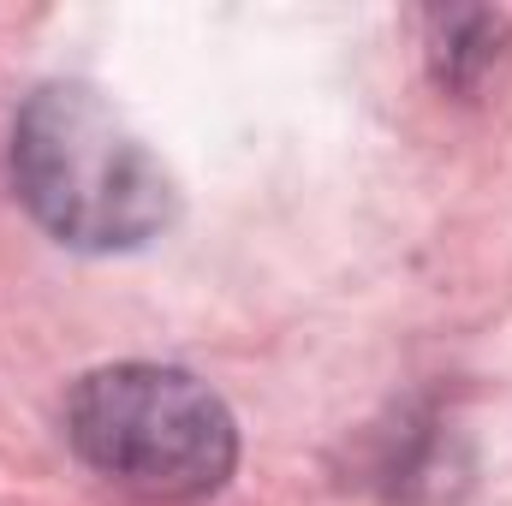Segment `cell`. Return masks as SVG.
<instances>
[{
    "label": "cell",
    "mask_w": 512,
    "mask_h": 506,
    "mask_svg": "<svg viewBox=\"0 0 512 506\" xmlns=\"http://www.w3.org/2000/svg\"><path fill=\"white\" fill-rule=\"evenodd\" d=\"M12 185L72 251H137L179 209L173 173L90 84H42L18 108Z\"/></svg>",
    "instance_id": "cell-1"
},
{
    "label": "cell",
    "mask_w": 512,
    "mask_h": 506,
    "mask_svg": "<svg viewBox=\"0 0 512 506\" xmlns=\"http://www.w3.org/2000/svg\"><path fill=\"white\" fill-rule=\"evenodd\" d=\"M72 453L149 506H197L227 489L239 423L221 393L173 364H108L66 399Z\"/></svg>",
    "instance_id": "cell-2"
},
{
    "label": "cell",
    "mask_w": 512,
    "mask_h": 506,
    "mask_svg": "<svg viewBox=\"0 0 512 506\" xmlns=\"http://www.w3.org/2000/svg\"><path fill=\"white\" fill-rule=\"evenodd\" d=\"M501 42H507V18H495V12H453V18H441V48H435L441 84L477 90L495 72Z\"/></svg>",
    "instance_id": "cell-3"
}]
</instances>
